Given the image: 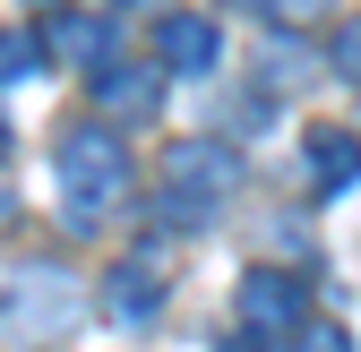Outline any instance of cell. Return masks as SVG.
<instances>
[{
    "instance_id": "1",
    "label": "cell",
    "mask_w": 361,
    "mask_h": 352,
    "mask_svg": "<svg viewBox=\"0 0 361 352\" xmlns=\"http://www.w3.org/2000/svg\"><path fill=\"white\" fill-rule=\"evenodd\" d=\"M52 172H61V206H69V224H78V232H95L104 215L129 198V146L112 138V120L69 129L61 155H52Z\"/></svg>"
},
{
    "instance_id": "2",
    "label": "cell",
    "mask_w": 361,
    "mask_h": 352,
    "mask_svg": "<svg viewBox=\"0 0 361 352\" xmlns=\"http://www.w3.org/2000/svg\"><path fill=\"white\" fill-rule=\"evenodd\" d=\"M241 189V155L215 146V138H172L164 146V189H155V215H172V224H215V206H233Z\"/></svg>"
},
{
    "instance_id": "3",
    "label": "cell",
    "mask_w": 361,
    "mask_h": 352,
    "mask_svg": "<svg viewBox=\"0 0 361 352\" xmlns=\"http://www.w3.org/2000/svg\"><path fill=\"white\" fill-rule=\"evenodd\" d=\"M233 318L258 344H301V327H310V284L284 275V267H250L241 292H233Z\"/></svg>"
},
{
    "instance_id": "4",
    "label": "cell",
    "mask_w": 361,
    "mask_h": 352,
    "mask_svg": "<svg viewBox=\"0 0 361 352\" xmlns=\"http://www.w3.org/2000/svg\"><path fill=\"white\" fill-rule=\"evenodd\" d=\"M78 310H86V284H78L69 267H26V275L9 284V327H18V335H61Z\"/></svg>"
},
{
    "instance_id": "5",
    "label": "cell",
    "mask_w": 361,
    "mask_h": 352,
    "mask_svg": "<svg viewBox=\"0 0 361 352\" xmlns=\"http://www.w3.org/2000/svg\"><path fill=\"white\" fill-rule=\"evenodd\" d=\"M164 86H172V69H164V61H155V69H129V61L86 69L95 120H112V129H129V120H155V112H164Z\"/></svg>"
},
{
    "instance_id": "6",
    "label": "cell",
    "mask_w": 361,
    "mask_h": 352,
    "mask_svg": "<svg viewBox=\"0 0 361 352\" xmlns=\"http://www.w3.org/2000/svg\"><path fill=\"white\" fill-rule=\"evenodd\" d=\"M43 52L69 61V69H104L121 52V18L112 9H69V0H61V9L43 18Z\"/></svg>"
},
{
    "instance_id": "7",
    "label": "cell",
    "mask_w": 361,
    "mask_h": 352,
    "mask_svg": "<svg viewBox=\"0 0 361 352\" xmlns=\"http://www.w3.org/2000/svg\"><path fill=\"white\" fill-rule=\"evenodd\" d=\"M155 61L172 77H207L224 61V26L207 9H155Z\"/></svg>"
},
{
    "instance_id": "8",
    "label": "cell",
    "mask_w": 361,
    "mask_h": 352,
    "mask_svg": "<svg viewBox=\"0 0 361 352\" xmlns=\"http://www.w3.org/2000/svg\"><path fill=\"white\" fill-rule=\"evenodd\" d=\"M95 301H104V310H112L121 327H147V318L164 310V275L147 267V258H121V267L95 284Z\"/></svg>"
},
{
    "instance_id": "9",
    "label": "cell",
    "mask_w": 361,
    "mask_h": 352,
    "mask_svg": "<svg viewBox=\"0 0 361 352\" xmlns=\"http://www.w3.org/2000/svg\"><path fill=\"white\" fill-rule=\"evenodd\" d=\"M301 163H310L319 189H344L353 172H361V138H353V129H310V138H301Z\"/></svg>"
},
{
    "instance_id": "10",
    "label": "cell",
    "mask_w": 361,
    "mask_h": 352,
    "mask_svg": "<svg viewBox=\"0 0 361 352\" xmlns=\"http://www.w3.org/2000/svg\"><path fill=\"white\" fill-rule=\"evenodd\" d=\"M43 61H52V52H43V26H35V34H26V26H0V86L35 77Z\"/></svg>"
},
{
    "instance_id": "11",
    "label": "cell",
    "mask_w": 361,
    "mask_h": 352,
    "mask_svg": "<svg viewBox=\"0 0 361 352\" xmlns=\"http://www.w3.org/2000/svg\"><path fill=\"white\" fill-rule=\"evenodd\" d=\"M258 69H267V86H301V69H310V43H267V52H258Z\"/></svg>"
},
{
    "instance_id": "12",
    "label": "cell",
    "mask_w": 361,
    "mask_h": 352,
    "mask_svg": "<svg viewBox=\"0 0 361 352\" xmlns=\"http://www.w3.org/2000/svg\"><path fill=\"white\" fill-rule=\"evenodd\" d=\"M327 69H336V77H353V86H361V9H353V18H344V26H336V43H327Z\"/></svg>"
},
{
    "instance_id": "13",
    "label": "cell",
    "mask_w": 361,
    "mask_h": 352,
    "mask_svg": "<svg viewBox=\"0 0 361 352\" xmlns=\"http://www.w3.org/2000/svg\"><path fill=\"white\" fill-rule=\"evenodd\" d=\"M301 352H353L344 327H301Z\"/></svg>"
},
{
    "instance_id": "14",
    "label": "cell",
    "mask_w": 361,
    "mask_h": 352,
    "mask_svg": "<svg viewBox=\"0 0 361 352\" xmlns=\"http://www.w3.org/2000/svg\"><path fill=\"white\" fill-rule=\"evenodd\" d=\"M327 9H344V0H276V18H284V26H301V18H327Z\"/></svg>"
},
{
    "instance_id": "15",
    "label": "cell",
    "mask_w": 361,
    "mask_h": 352,
    "mask_svg": "<svg viewBox=\"0 0 361 352\" xmlns=\"http://www.w3.org/2000/svg\"><path fill=\"white\" fill-rule=\"evenodd\" d=\"M224 9H258V18H276V0H224Z\"/></svg>"
},
{
    "instance_id": "16",
    "label": "cell",
    "mask_w": 361,
    "mask_h": 352,
    "mask_svg": "<svg viewBox=\"0 0 361 352\" xmlns=\"http://www.w3.org/2000/svg\"><path fill=\"white\" fill-rule=\"evenodd\" d=\"M224 352H267V344H258V335H241V344H224Z\"/></svg>"
},
{
    "instance_id": "17",
    "label": "cell",
    "mask_w": 361,
    "mask_h": 352,
    "mask_svg": "<svg viewBox=\"0 0 361 352\" xmlns=\"http://www.w3.org/2000/svg\"><path fill=\"white\" fill-rule=\"evenodd\" d=\"M112 9H164V0H112Z\"/></svg>"
},
{
    "instance_id": "18",
    "label": "cell",
    "mask_w": 361,
    "mask_h": 352,
    "mask_svg": "<svg viewBox=\"0 0 361 352\" xmlns=\"http://www.w3.org/2000/svg\"><path fill=\"white\" fill-rule=\"evenodd\" d=\"M0 155H9V112H0Z\"/></svg>"
}]
</instances>
